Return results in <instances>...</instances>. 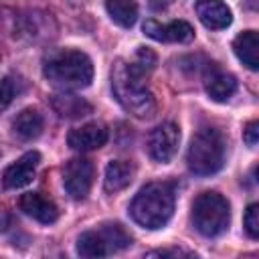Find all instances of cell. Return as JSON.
<instances>
[{"instance_id":"obj_16","label":"cell","mask_w":259,"mask_h":259,"mask_svg":"<svg viewBox=\"0 0 259 259\" xmlns=\"http://www.w3.org/2000/svg\"><path fill=\"white\" fill-rule=\"evenodd\" d=\"M12 132L20 140H34V138H38L40 132H42V115L36 109H32V107L22 109L12 119Z\"/></svg>"},{"instance_id":"obj_26","label":"cell","mask_w":259,"mask_h":259,"mask_svg":"<svg viewBox=\"0 0 259 259\" xmlns=\"http://www.w3.org/2000/svg\"><path fill=\"white\" fill-rule=\"evenodd\" d=\"M255 178H257V180H259V166H257V168H255Z\"/></svg>"},{"instance_id":"obj_20","label":"cell","mask_w":259,"mask_h":259,"mask_svg":"<svg viewBox=\"0 0 259 259\" xmlns=\"http://www.w3.org/2000/svg\"><path fill=\"white\" fill-rule=\"evenodd\" d=\"M101 237L105 239L107 247H109V253L111 251H119V249H125L130 243H132V237L130 233L119 225V223H107L99 229Z\"/></svg>"},{"instance_id":"obj_10","label":"cell","mask_w":259,"mask_h":259,"mask_svg":"<svg viewBox=\"0 0 259 259\" xmlns=\"http://www.w3.org/2000/svg\"><path fill=\"white\" fill-rule=\"evenodd\" d=\"M18 206L24 214L32 217L34 221L42 223V225H51L57 221L59 217V210H57V204L47 198L42 192H26L20 196L18 200Z\"/></svg>"},{"instance_id":"obj_6","label":"cell","mask_w":259,"mask_h":259,"mask_svg":"<svg viewBox=\"0 0 259 259\" xmlns=\"http://www.w3.org/2000/svg\"><path fill=\"white\" fill-rule=\"evenodd\" d=\"M93 174H95V168H93L91 160H87V158L69 160L63 168V184H65L67 194L75 200H83L91 190Z\"/></svg>"},{"instance_id":"obj_24","label":"cell","mask_w":259,"mask_h":259,"mask_svg":"<svg viewBox=\"0 0 259 259\" xmlns=\"http://www.w3.org/2000/svg\"><path fill=\"white\" fill-rule=\"evenodd\" d=\"M18 89L14 87V81L10 77H4L2 79V109H6L10 105V101L16 97Z\"/></svg>"},{"instance_id":"obj_3","label":"cell","mask_w":259,"mask_h":259,"mask_svg":"<svg viewBox=\"0 0 259 259\" xmlns=\"http://www.w3.org/2000/svg\"><path fill=\"white\" fill-rule=\"evenodd\" d=\"M45 77L63 89H83L93 79L91 59L75 49L53 51L42 65Z\"/></svg>"},{"instance_id":"obj_12","label":"cell","mask_w":259,"mask_h":259,"mask_svg":"<svg viewBox=\"0 0 259 259\" xmlns=\"http://www.w3.org/2000/svg\"><path fill=\"white\" fill-rule=\"evenodd\" d=\"M237 59L251 71H259V30H243L233 40Z\"/></svg>"},{"instance_id":"obj_13","label":"cell","mask_w":259,"mask_h":259,"mask_svg":"<svg viewBox=\"0 0 259 259\" xmlns=\"http://www.w3.org/2000/svg\"><path fill=\"white\" fill-rule=\"evenodd\" d=\"M196 14L200 22L206 28L212 30H223L233 22V14L225 2H214V0H204L196 4Z\"/></svg>"},{"instance_id":"obj_7","label":"cell","mask_w":259,"mask_h":259,"mask_svg":"<svg viewBox=\"0 0 259 259\" xmlns=\"http://www.w3.org/2000/svg\"><path fill=\"white\" fill-rule=\"evenodd\" d=\"M178 142H180V130L176 123L166 121L158 127L152 130L150 138H148V152L156 162H170L178 150Z\"/></svg>"},{"instance_id":"obj_5","label":"cell","mask_w":259,"mask_h":259,"mask_svg":"<svg viewBox=\"0 0 259 259\" xmlns=\"http://www.w3.org/2000/svg\"><path fill=\"white\" fill-rule=\"evenodd\" d=\"M192 223L194 229L204 237H217L227 231L231 221V208L225 196L219 192H202L192 202Z\"/></svg>"},{"instance_id":"obj_18","label":"cell","mask_w":259,"mask_h":259,"mask_svg":"<svg viewBox=\"0 0 259 259\" xmlns=\"http://www.w3.org/2000/svg\"><path fill=\"white\" fill-rule=\"evenodd\" d=\"M77 253L81 259H105L109 247L99 231H85L77 239Z\"/></svg>"},{"instance_id":"obj_14","label":"cell","mask_w":259,"mask_h":259,"mask_svg":"<svg viewBox=\"0 0 259 259\" xmlns=\"http://www.w3.org/2000/svg\"><path fill=\"white\" fill-rule=\"evenodd\" d=\"M51 105L65 119H77V117L91 113V105L83 97L73 95V93H55L51 97Z\"/></svg>"},{"instance_id":"obj_11","label":"cell","mask_w":259,"mask_h":259,"mask_svg":"<svg viewBox=\"0 0 259 259\" xmlns=\"http://www.w3.org/2000/svg\"><path fill=\"white\" fill-rule=\"evenodd\" d=\"M67 142L73 150L79 152L97 150L107 142V130L101 123H85L81 127H73L67 136Z\"/></svg>"},{"instance_id":"obj_23","label":"cell","mask_w":259,"mask_h":259,"mask_svg":"<svg viewBox=\"0 0 259 259\" xmlns=\"http://www.w3.org/2000/svg\"><path fill=\"white\" fill-rule=\"evenodd\" d=\"M134 63H136L144 73H148V71H152V69L156 67V55H154L150 49L140 47V49L136 51V59H134Z\"/></svg>"},{"instance_id":"obj_1","label":"cell","mask_w":259,"mask_h":259,"mask_svg":"<svg viewBox=\"0 0 259 259\" xmlns=\"http://www.w3.org/2000/svg\"><path fill=\"white\" fill-rule=\"evenodd\" d=\"M144 75L146 73L134 61H117L111 71V89L115 99L136 117H150L156 111V101L144 81Z\"/></svg>"},{"instance_id":"obj_22","label":"cell","mask_w":259,"mask_h":259,"mask_svg":"<svg viewBox=\"0 0 259 259\" xmlns=\"http://www.w3.org/2000/svg\"><path fill=\"white\" fill-rule=\"evenodd\" d=\"M245 231L249 237L259 239V202L249 204L245 210Z\"/></svg>"},{"instance_id":"obj_9","label":"cell","mask_w":259,"mask_h":259,"mask_svg":"<svg viewBox=\"0 0 259 259\" xmlns=\"http://www.w3.org/2000/svg\"><path fill=\"white\" fill-rule=\"evenodd\" d=\"M144 32L154 40H172V42H188L194 36V28L186 20H172L162 24L154 18L144 22Z\"/></svg>"},{"instance_id":"obj_2","label":"cell","mask_w":259,"mask_h":259,"mask_svg":"<svg viewBox=\"0 0 259 259\" xmlns=\"http://www.w3.org/2000/svg\"><path fill=\"white\" fill-rule=\"evenodd\" d=\"M174 212V184L150 182L134 196L130 204L132 219L144 229H162Z\"/></svg>"},{"instance_id":"obj_19","label":"cell","mask_w":259,"mask_h":259,"mask_svg":"<svg viewBox=\"0 0 259 259\" xmlns=\"http://www.w3.org/2000/svg\"><path fill=\"white\" fill-rule=\"evenodd\" d=\"M105 10H107L109 18L123 28L134 26V22L138 18V4L136 2H119V0L105 2Z\"/></svg>"},{"instance_id":"obj_17","label":"cell","mask_w":259,"mask_h":259,"mask_svg":"<svg viewBox=\"0 0 259 259\" xmlns=\"http://www.w3.org/2000/svg\"><path fill=\"white\" fill-rule=\"evenodd\" d=\"M204 89L212 101H229L237 91V81L233 75L212 71L204 81Z\"/></svg>"},{"instance_id":"obj_21","label":"cell","mask_w":259,"mask_h":259,"mask_svg":"<svg viewBox=\"0 0 259 259\" xmlns=\"http://www.w3.org/2000/svg\"><path fill=\"white\" fill-rule=\"evenodd\" d=\"M142 259H198V257L184 247H162L146 253Z\"/></svg>"},{"instance_id":"obj_8","label":"cell","mask_w":259,"mask_h":259,"mask_svg":"<svg viewBox=\"0 0 259 259\" xmlns=\"http://www.w3.org/2000/svg\"><path fill=\"white\" fill-rule=\"evenodd\" d=\"M40 162V154L38 152H26L24 156H20L16 162H12L4 174H2V182L6 188H22L26 184L32 182L36 166Z\"/></svg>"},{"instance_id":"obj_4","label":"cell","mask_w":259,"mask_h":259,"mask_svg":"<svg viewBox=\"0 0 259 259\" xmlns=\"http://www.w3.org/2000/svg\"><path fill=\"white\" fill-rule=\"evenodd\" d=\"M190 172L196 176H210L223 168L225 162V140L214 127H200L192 140L186 154Z\"/></svg>"},{"instance_id":"obj_15","label":"cell","mask_w":259,"mask_h":259,"mask_svg":"<svg viewBox=\"0 0 259 259\" xmlns=\"http://www.w3.org/2000/svg\"><path fill=\"white\" fill-rule=\"evenodd\" d=\"M134 178V164L127 160H111L105 168L103 186L107 192H119L123 190Z\"/></svg>"},{"instance_id":"obj_25","label":"cell","mask_w":259,"mask_h":259,"mask_svg":"<svg viewBox=\"0 0 259 259\" xmlns=\"http://www.w3.org/2000/svg\"><path fill=\"white\" fill-rule=\"evenodd\" d=\"M243 140L247 146H259V121H249L245 125Z\"/></svg>"}]
</instances>
